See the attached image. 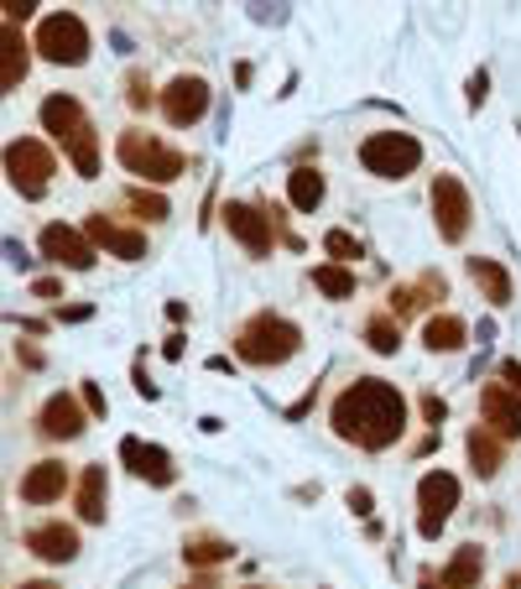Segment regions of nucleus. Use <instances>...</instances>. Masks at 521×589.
<instances>
[{"mask_svg": "<svg viewBox=\"0 0 521 589\" xmlns=\"http://www.w3.org/2000/svg\"><path fill=\"white\" fill-rule=\"evenodd\" d=\"M329 423L345 444H355V449H365V454H381V449H391L401 438V428H407V397H401L391 382H381V376H360V382H349L345 392L334 397Z\"/></svg>", "mask_w": 521, "mask_h": 589, "instance_id": "1", "label": "nucleus"}, {"mask_svg": "<svg viewBox=\"0 0 521 589\" xmlns=\"http://www.w3.org/2000/svg\"><path fill=\"white\" fill-rule=\"evenodd\" d=\"M42 125H48V136L73 156L79 177H100V136H94V125H89L84 104L73 100V94H48V100H42Z\"/></svg>", "mask_w": 521, "mask_h": 589, "instance_id": "2", "label": "nucleus"}, {"mask_svg": "<svg viewBox=\"0 0 521 589\" xmlns=\"http://www.w3.org/2000/svg\"><path fill=\"white\" fill-rule=\"evenodd\" d=\"M303 349V329L277 318V313H256L241 334H235V355L245 365H287Z\"/></svg>", "mask_w": 521, "mask_h": 589, "instance_id": "3", "label": "nucleus"}, {"mask_svg": "<svg viewBox=\"0 0 521 589\" xmlns=\"http://www.w3.org/2000/svg\"><path fill=\"white\" fill-rule=\"evenodd\" d=\"M115 156H121L125 173L146 177V183H173V177H183V167H188V156L177 152V146H167V141H156L152 131H121V141H115Z\"/></svg>", "mask_w": 521, "mask_h": 589, "instance_id": "4", "label": "nucleus"}, {"mask_svg": "<svg viewBox=\"0 0 521 589\" xmlns=\"http://www.w3.org/2000/svg\"><path fill=\"white\" fill-rule=\"evenodd\" d=\"M360 162L365 173L376 177H407L422 162V141L407 136V131H376V136L360 141Z\"/></svg>", "mask_w": 521, "mask_h": 589, "instance_id": "5", "label": "nucleus"}, {"mask_svg": "<svg viewBox=\"0 0 521 589\" xmlns=\"http://www.w3.org/2000/svg\"><path fill=\"white\" fill-rule=\"evenodd\" d=\"M37 52H42L48 63L79 69L89 58V27L73 17V11H52V17H42V27H37Z\"/></svg>", "mask_w": 521, "mask_h": 589, "instance_id": "6", "label": "nucleus"}, {"mask_svg": "<svg viewBox=\"0 0 521 589\" xmlns=\"http://www.w3.org/2000/svg\"><path fill=\"white\" fill-rule=\"evenodd\" d=\"M6 177H11V189L21 199H42L52 177V152L37 136H17L6 146Z\"/></svg>", "mask_w": 521, "mask_h": 589, "instance_id": "7", "label": "nucleus"}, {"mask_svg": "<svg viewBox=\"0 0 521 589\" xmlns=\"http://www.w3.org/2000/svg\"><path fill=\"white\" fill-rule=\"evenodd\" d=\"M453 506H459V480H453L449 469H428V475L417 480V532H422V538H438L443 521L453 517Z\"/></svg>", "mask_w": 521, "mask_h": 589, "instance_id": "8", "label": "nucleus"}, {"mask_svg": "<svg viewBox=\"0 0 521 589\" xmlns=\"http://www.w3.org/2000/svg\"><path fill=\"white\" fill-rule=\"evenodd\" d=\"M428 199H433V225H438V235H443L449 245H459V241H464V230H469V220H474L469 189L453 173H438Z\"/></svg>", "mask_w": 521, "mask_h": 589, "instance_id": "9", "label": "nucleus"}, {"mask_svg": "<svg viewBox=\"0 0 521 589\" xmlns=\"http://www.w3.org/2000/svg\"><path fill=\"white\" fill-rule=\"evenodd\" d=\"M162 115H167V125H177V131L198 125L208 115V84L198 73H177L173 84L162 89Z\"/></svg>", "mask_w": 521, "mask_h": 589, "instance_id": "10", "label": "nucleus"}, {"mask_svg": "<svg viewBox=\"0 0 521 589\" xmlns=\"http://www.w3.org/2000/svg\"><path fill=\"white\" fill-rule=\"evenodd\" d=\"M225 230L235 241L251 251V256H272V245H277V225H272V214L256 204H225Z\"/></svg>", "mask_w": 521, "mask_h": 589, "instance_id": "11", "label": "nucleus"}, {"mask_svg": "<svg viewBox=\"0 0 521 589\" xmlns=\"http://www.w3.org/2000/svg\"><path fill=\"white\" fill-rule=\"evenodd\" d=\"M37 245H42V256L58 261V266H69V272H89V266H94V241H89L84 230L48 225Z\"/></svg>", "mask_w": 521, "mask_h": 589, "instance_id": "12", "label": "nucleus"}, {"mask_svg": "<svg viewBox=\"0 0 521 589\" xmlns=\"http://www.w3.org/2000/svg\"><path fill=\"white\" fill-rule=\"evenodd\" d=\"M121 459L131 475H141L146 486H173L177 469H173V454L162 449V444H146V438H125L121 444Z\"/></svg>", "mask_w": 521, "mask_h": 589, "instance_id": "13", "label": "nucleus"}, {"mask_svg": "<svg viewBox=\"0 0 521 589\" xmlns=\"http://www.w3.org/2000/svg\"><path fill=\"white\" fill-rule=\"evenodd\" d=\"M84 407H79V397H69V392H58V397L42 402V413H37V434L52 438V444H69V438L84 434Z\"/></svg>", "mask_w": 521, "mask_h": 589, "instance_id": "14", "label": "nucleus"}, {"mask_svg": "<svg viewBox=\"0 0 521 589\" xmlns=\"http://www.w3.org/2000/svg\"><path fill=\"white\" fill-rule=\"evenodd\" d=\"M84 235L94 245H104V251H110L115 261H141V256H146V235H141V230L115 225L110 214H89V220H84Z\"/></svg>", "mask_w": 521, "mask_h": 589, "instance_id": "15", "label": "nucleus"}, {"mask_svg": "<svg viewBox=\"0 0 521 589\" xmlns=\"http://www.w3.org/2000/svg\"><path fill=\"white\" fill-rule=\"evenodd\" d=\"M480 417L496 438H521V392L511 386H486L480 392Z\"/></svg>", "mask_w": 521, "mask_h": 589, "instance_id": "16", "label": "nucleus"}, {"mask_svg": "<svg viewBox=\"0 0 521 589\" xmlns=\"http://www.w3.org/2000/svg\"><path fill=\"white\" fill-rule=\"evenodd\" d=\"M480 573H486V554H480L474 542H464V548L453 554L449 569H443V573H422L417 589H474V585H480Z\"/></svg>", "mask_w": 521, "mask_h": 589, "instance_id": "17", "label": "nucleus"}, {"mask_svg": "<svg viewBox=\"0 0 521 589\" xmlns=\"http://www.w3.org/2000/svg\"><path fill=\"white\" fill-rule=\"evenodd\" d=\"M63 490H69V465L63 459H42V465L21 475V501L27 506H52Z\"/></svg>", "mask_w": 521, "mask_h": 589, "instance_id": "18", "label": "nucleus"}, {"mask_svg": "<svg viewBox=\"0 0 521 589\" xmlns=\"http://www.w3.org/2000/svg\"><path fill=\"white\" fill-rule=\"evenodd\" d=\"M27 554H37L42 563H69V558H79V532L63 521H42L27 532Z\"/></svg>", "mask_w": 521, "mask_h": 589, "instance_id": "19", "label": "nucleus"}, {"mask_svg": "<svg viewBox=\"0 0 521 589\" xmlns=\"http://www.w3.org/2000/svg\"><path fill=\"white\" fill-rule=\"evenodd\" d=\"M27 69H32V52H27L17 27H6V32H0V89L11 94V89L27 79Z\"/></svg>", "mask_w": 521, "mask_h": 589, "instance_id": "20", "label": "nucleus"}, {"mask_svg": "<svg viewBox=\"0 0 521 589\" xmlns=\"http://www.w3.org/2000/svg\"><path fill=\"white\" fill-rule=\"evenodd\" d=\"M104 506H110V475H104V465H84V475H79V517L104 521Z\"/></svg>", "mask_w": 521, "mask_h": 589, "instance_id": "21", "label": "nucleus"}, {"mask_svg": "<svg viewBox=\"0 0 521 589\" xmlns=\"http://www.w3.org/2000/svg\"><path fill=\"white\" fill-rule=\"evenodd\" d=\"M469 277H474V287L486 293V303H496V308H505V303H511V272H505L501 261L474 256V261H469Z\"/></svg>", "mask_w": 521, "mask_h": 589, "instance_id": "22", "label": "nucleus"}, {"mask_svg": "<svg viewBox=\"0 0 521 589\" xmlns=\"http://www.w3.org/2000/svg\"><path fill=\"white\" fill-rule=\"evenodd\" d=\"M464 339H469L464 318H453V313H433L422 324V345L433 349V355H453V349H464Z\"/></svg>", "mask_w": 521, "mask_h": 589, "instance_id": "23", "label": "nucleus"}, {"mask_svg": "<svg viewBox=\"0 0 521 589\" xmlns=\"http://www.w3.org/2000/svg\"><path fill=\"white\" fill-rule=\"evenodd\" d=\"M464 449H469V465H474V475H480V480L501 475V438L490 434V428H474Z\"/></svg>", "mask_w": 521, "mask_h": 589, "instance_id": "24", "label": "nucleus"}, {"mask_svg": "<svg viewBox=\"0 0 521 589\" xmlns=\"http://www.w3.org/2000/svg\"><path fill=\"white\" fill-rule=\"evenodd\" d=\"M287 199H293V209L313 214V209L324 204V173H318V167H293V177H287Z\"/></svg>", "mask_w": 521, "mask_h": 589, "instance_id": "25", "label": "nucleus"}, {"mask_svg": "<svg viewBox=\"0 0 521 589\" xmlns=\"http://www.w3.org/2000/svg\"><path fill=\"white\" fill-rule=\"evenodd\" d=\"M313 287L324 297H334V303H339V297H355V272L339 266V261H324V266H313Z\"/></svg>", "mask_w": 521, "mask_h": 589, "instance_id": "26", "label": "nucleus"}, {"mask_svg": "<svg viewBox=\"0 0 521 589\" xmlns=\"http://www.w3.org/2000/svg\"><path fill=\"white\" fill-rule=\"evenodd\" d=\"M365 345L376 349V355H397V349H401V324L391 318V313L370 318V324H365Z\"/></svg>", "mask_w": 521, "mask_h": 589, "instance_id": "27", "label": "nucleus"}, {"mask_svg": "<svg viewBox=\"0 0 521 589\" xmlns=\"http://www.w3.org/2000/svg\"><path fill=\"white\" fill-rule=\"evenodd\" d=\"M229 554H235V548H229V542H219V538H193L188 548H183V558H188V563H225Z\"/></svg>", "mask_w": 521, "mask_h": 589, "instance_id": "28", "label": "nucleus"}, {"mask_svg": "<svg viewBox=\"0 0 521 589\" xmlns=\"http://www.w3.org/2000/svg\"><path fill=\"white\" fill-rule=\"evenodd\" d=\"M125 204L136 209L141 220H167V214H173V204H167L162 193H146V189H131L125 193Z\"/></svg>", "mask_w": 521, "mask_h": 589, "instance_id": "29", "label": "nucleus"}, {"mask_svg": "<svg viewBox=\"0 0 521 589\" xmlns=\"http://www.w3.org/2000/svg\"><path fill=\"white\" fill-rule=\"evenodd\" d=\"M324 251H329L339 266H349V261H360V256H365V245L355 241L349 230H329V235H324Z\"/></svg>", "mask_w": 521, "mask_h": 589, "instance_id": "30", "label": "nucleus"}, {"mask_svg": "<svg viewBox=\"0 0 521 589\" xmlns=\"http://www.w3.org/2000/svg\"><path fill=\"white\" fill-rule=\"evenodd\" d=\"M125 104H131V110H146V104H152V84H146L141 73H125Z\"/></svg>", "mask_w": 521, "mask_h": 589, "instance_id": "31", "label": "nucleus"}, {"mask_svg": "<svg viewBox=\"0 0 521 589\" xmlns=\"http://www.w3.org/2000/svg\"><path fill=\"white\" fill-rule=\"evenodd\" d=\"M422 417H428V423H433V428H438V423L449 417V402H443V397H433V392H428V397H422Z\"/></svg>", "mask_w": 521, "mask_h": 589, "instance_id": "32", "label": "nucleus"}, {"mask_svg": "<svg viewBox=\"0 0 521 589\" xmlns=\"http://www.w3.org/2000/svg\"><path fill=\"white\" fill-rule=\"evenodd\" d=\"M345 501H349V511H355V517H370V506H376L365 486H349V496H345Z\"/></svg>", "mask_w": 521, "mask_h": 589, "instance_id": "33", "label": "nucleus"}, {"mask_svg": "<svg viewBox=\"0 0 521 589\" xmlns=\"http://www.w3.org/2000/svg\"><path fill=\"white\" fill-rule=\"evenodd\" d=\"M84 407H89L94 417H104V413H110V402H104V392H100L94 382H84Z\"/></svg>", "mask_w": 521, "mask_h": 589, "instance_id": "34", "label": "nucleus"}, {"mask_svg": "<svg viewBox=\"0 0 521 589\" xmlns=\"http://www.w3.org/2000/svg\"><path fill=\"white\" fill-rule=\"evenodd\" d=\"M32 11H37L32 0H11V6H6V27H17V21H27Z\"/></svg>", "mask_w": 521, "mask_h": 589, "instance_id": "35", "label": "nucleus"}, {"mask_svg": "<svg viewBox=\"0 0 521 589\" xmlns=\"http://www.w3.org/2000/svg\"><path fill=\"white\" fill-rule=\"evenodd\" d=\"M486 89H490V73H474V79H469V104H474V110L486 104Z\"/></svg>", "mask_w": 521, "mask_h": 589, "instance_id": "36", "label": "nucleus"}, {"mask_svg": "<svg viewBox=\"0 0 521 589\" xmlns=\"http://www.w3.org/2000/svg\"><path fill=\"white\" fill-rule=\"evenodd\" d=\"M6 256H11V266H21V272L32 266V261H27V245H17V241H6Z\"/></svg>", "mask_w": 521, "mask_h": 589, "instance_id": "37", "label": "nucleus"}, {"mask_svg": "<svg viewBox=\"0 0 521 589\" xmlns=\"http://www.w3.org/2000/svg\"><path fill=\"white\" fill-rule=\"evenodd\" d=\"M501 382L511 386V392H517V386H521V365H517V360H505V365H501Z\"/></svg>", "mask_w": 521, "mask_h": 589, "instance_id": "38", "label": "nucleus"}, {"mask_svg": "<svg viewBox=\"0 0 521 589\" xmlns=\"http://www.w3.org/2000/svg\"><path fill=\"white\" fill-rule=\"evenodd\" d=\"M32 293H37V297H58V293H63V282H52V277H42V282H37V287H32Z\"/></svg>", "mask_w": 521, "mask_h": 589, "instance_id": "39", "label": "nucleus"}, {"mask_svg": "<svg viewBox=\"0 0 521 589\" xmlns=\"http://www.w3.org/2000/svg\"><path fill=\"white\" fill-rule=\"evenodd\" d=\"M17 589H58V585H48V579H27V585H17Z\"/></svg>", "mask_w": 521, "mask_h": 589, "instance_id": "40", "label": "nucleus"}, {"mask_svg": "<svg viewBox=\"0 0 521 589\" xmlns=\"http://www.w3.org/2000/svg\"><path fill=\"white\" fill-rule=\"evenodd\" d=\"M505 589H521V573H511V579H505Z\"/></svg>", "mask_w": 521, "mask_h": 589, "instance_id": "41", "label": "nucleus"}]
</instances>
